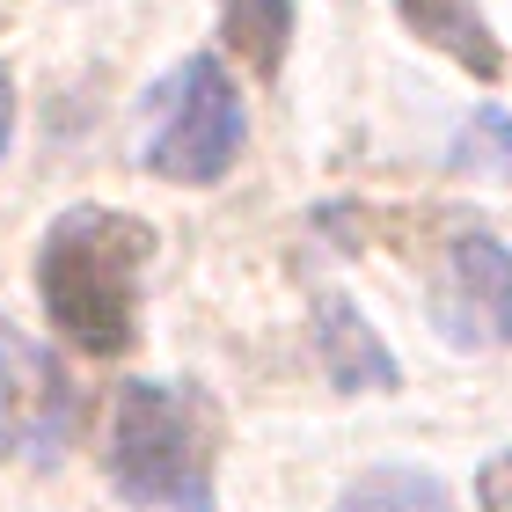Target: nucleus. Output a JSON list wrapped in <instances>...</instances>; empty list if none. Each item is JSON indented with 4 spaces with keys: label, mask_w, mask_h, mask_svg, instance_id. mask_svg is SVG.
<instances>
[{
    "label": "nucleus",
    "mask_w": 512,
    "mask_h": 512,
    "mask_svg": "<svg viewBox=\"0 0 512 512\" xmlns=\"http://www.w3.org/2000/svg\"><path fill=\"white\" fill-rule=\"evenodd\" d=\"M337 512H454V491L425 469H366Z\"/></svg>",
    "instance_id": "nucleus-9"
},
{
    "label": "nucleus",
    "mask_w": 512,
    "mask_h": 512,
    "mask_svg": "<svg viewBox=\"0 0 512 512\" xmlns=\"http://www.w3.org/2000/svg\"><path fill=\"white\" fill-rule=\"evenodd\" d=\"M220 37L249 74H278L293 44V0H220Z\"/></svg>",
    "instance_id": "nucleus-8"
},
{
    "label": "nucleus",
    "mask_w": 512,
    "mask_h": 512,
    "mask_svg": "<svg viewBox=\"0 0 512 512\" xmlns=\"http://www.w3.org/2000/svg\"><path fill=\"white\" fill-rule=\"evenodd\" d=\"M447 161H454L461 176H491V183H512V118H505L498 103H483L476 118L454 132Z\"/></svg>",
    "instance_id": "nucleus-10"
},
{
    "label": "nucleus",
    "mask_w": 512,
    "mask_h": 512,
    "mask_svg": "<svg viewBox=\"0 0 512 512\" xmlns=\"http://www.w3.org/2000/svg\"><path fill=\"white\" fill-rule=\"evenodd\" d=\"M476 512H512V447L483 461V476H476Z\"/></svg>",
    "instance_id": "nucleus-11"
},
{
    "label": "nucleus",
    "mask_w": 512,
    "mask_h": 512,
    "mask_svg": "<svg viewBox=\"0 0 512 512\" xmlns=\"http://www.w3.org/2000/svg\"><path fill=\"white\" fill-rule=\"evenodd\" d=\"M432 315L454 344H476V337L512 344V249L498 235H454L447 271L432 286Z\"/></svg>",
    "instance_id": "nucleus-5"
},
{
    "label": "nucleus",
    "mask_w": 512,
    "mask_h": 512,
    "mask_svg": "<svg viewBox=\"0 0 512 512\" xmlns=\"http://www.w3.org/2000/svg\"><path fill=\"white\" fill-rule=\"evenodd\" d=\"M8 139H15V74L0 66V161H8Z\"/></svg>",
    "instance_id": "nucleus-12"
},
{
    "label": "nucleus",
    "mask_w": 512,
    "mask_h": 512,
    "mask_svg": "<svg viewBox=\"0 0 512 512\" xmlns=\"http://www.w3.org/2000/svg\"><path fill=\"white\" fill-rule=\"evenodd\" d=\"M395 15L410 22V37H425L432 52H447L454 66H469L476 81H498L505 74V52L491 37L476 0H395Z\"/></svg>",
    "instance_id": "nucleus-7"
},
{
    "label": "nucleus",
    "mask_w": 512,
    "mask_h": 512,
    "mask_svg": "<svg viewBox=\"0 0 512 512\" xmlns=\"http://www.w3.org/2000/svg\"><path fill=\"white\" fill-rule=\"evenodd\" d=\"M315 359H322V374H330V388H344V395H388L403 381V366H395V352L381 344V330L366 322L359 300H344V293L315 300Z\"/></svg>",
    "instance_id": "nucleus-6"
},
{
    "label": "nucleus",
    "mask_w": 512,
    "mask_h": 512,
    "mask_svg": "<svg viewBox=\"0 0 512 512\" xmlns=\"http://www.w3.org/2000/svg\"><path fill=\"white\" fill-rule=\"evenodd\" d=\"M154 264V227L110 205H66L37 242V300L52 330L88 359H118L139 337V278Z\"/></svg>",
    "instance_id": "nucleus-1"
},
{
    "label": "nucleus",
    "mask_w": 512,
    "mask_h": 512,
    "mask_svg": "<svg viewBox=\"0 0 512 512\" xmlns=\"http://www.w3.org/2000/svg\"><path fill=\"white\" fill-rule=\"evenodd\" d=\"M81 388L52 344L0 315V461L8 469H52L81 439Z\"/></svg>",
    "instance_id": "nucleus-4"
},
{
    "label": "nucleus",
    "mask_w": 512,
    "mask_h": 512,
    "mask_svg": "<svg viewBox=\"0 0 512 512\" xmlns=\"http://www.w3.org/2000/svg\"><path fill=\"white\" fill-rule=\"evenodd\" d=\"M110 483L132 512H213V410L191 388L125 381L110 410Z\"/></svg>",
    "instance_id": "nucleus-2"
},
{
    "label": "nucleus",
    "mask_w": 512,
    "mask_h": 512,
    "mask_svg": "<svg viewBox=\"0 0 512 512\" xmlns=\"http://www.w3.org/2000/svg\"><path fill=\"white\" fill-rule=\"evenodd\" d=\"M139 118H147V132H139L147 176L183 183V191L220 183L242 161V139H249L242 81L227 74V59H213V52H191L161 88H147Z\"/></svg>",
    "instance_id": "nucleus-3"
}]
</instances>
